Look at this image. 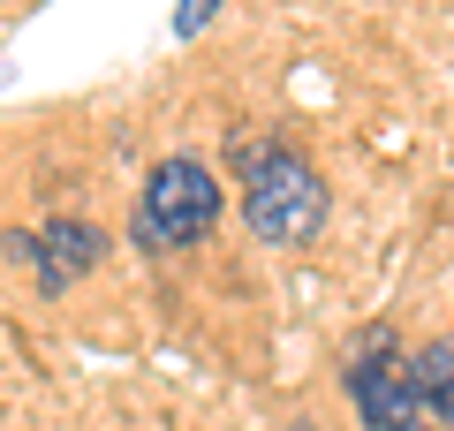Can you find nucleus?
<instances>
[{
    "label": "nucleus",
    "mask_w": 454,
    "mask_h": 431,
    "mask_svg": "<svg viewBox=\"0 0 454 431\" xmlns=\"http://www.w3.org/2000/svg\"><path fill=\"white\" fill-rule=\"evenodd\" d=\"M235 167H243V220H250V235L273 242V250L318 242L325 182H318V167H310L295 144H243Z\"/></svg>",
    "instance_id": "1"
},
{
    "label": "nucleus",
    "mask_w": 454,
    "mask_h": 431,
    "mask_svg": "<svg viewBox=\"0 0 454 431\" xmlns=\"http://www.w3.org/2000/svg\"><path fill=\"white\" fill-rule=\"evenodd\" d=\"M340 386H348V401H356L364 431H447L439 409H432V394H424V379H417V356L394 349L387 325H372V333L348 341Z\"/></svg>",
    "instance_id": "2"
},
{
    "label": "nucleus",
    "mask_w": 454,
    "mask_h": 431,
    "mask_svg": "<svg viewBox=\"0 0 454 431\" xmlns=\"http://www.w3.org/2000/svg\"><path fill=\"white\" fill-rule=\"evenodd\" d=\"M220 227V182H212L205 160H160L145 175V197H137V242L160 257L197 250V242Z\"/></svg>",
    "instance_id": "3"
},
{
    "label": "nucleus",
    "mask_w": 454,
    "mask_h": 431,
    "mask_svg": "<svg viewBox=\"0 0 454 431\" xmlns=\"http://www.w3.org/2000/svg\"><path fill=\"white\" fill-rule=\"evenodd\" d=\"M98 257H106V235H98L91 220H76V212H61V220L38 227V265H31V272H38L46 295H61V287H76Z\"/></svg>",
    "instance_id": "4"
},
{
    "label": "nucleus",
    "mask_w": 454,
    "mask_h": 431,
    "mask_svg": "<svg viewBox=\"0 0 454 431\" xmlns=\"http://www.w3.org/2000/svg\"><path fill=\"white\" fill-rule=\"evenodd\" d=\"M417 379H424V394H432L439 424L454 431V341H424L417 349Z\"/></svg>",
    "instance_id": "5"
},
{
    "label": "nucleus",
    "mask_w": 454,
    "mask_h": 431,
    "mask_svg": "<svg viewBox=\"0 0 454 431\" xmlns=\"http://www.w3.org/2000/svg\"><path fill=\"white\" fill-rule=\"evenodd\" d=\"M212 16H220V0H175V38H197Z\"/></svg>",
    "instance_id": "6"
}]
</instances>
